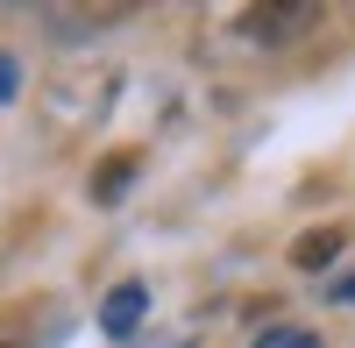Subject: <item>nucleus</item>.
Listing matches in <instances>:
<instances>
[{
    "instance_id": "1",
    "label": "nucleus",
    "mask_w": 355,
    "mask_h": 348,
    "mask_svg": "<svg viewBox=\"0 0 355 348\" xmlns=\"http://www.w3.org/2000/svg\"><path fill=\"white\" fill-rule=\"evenodd\" d=\"M313 21H320V8H249L234 28H242L249 43H263V50H277V43H291V36H306Z\"/></svg>"
},
{
    "instance_id": "2",
    "label": "nucleus",
    "mask_w": 355,
    "mask_h": 348,
    "mask_svg": "<svg viewBox=\"0 0 355 348\" xmlns=\"http://www.w3.org/2000/svg\"><path fill=\"white\" fill-rule=\"evenodd\" d=\"M142 313H150V284H114V292L100 299V334H114V341H128L135 327H142Z\"/></svg>"
},
{
    "instance_id": "3",
    "label": "nucleus",
    "mask_w": 355,
    "mask_h": 348,
    "mask_svg": "<svg viewBox=\"0 0 355 348\" xmlns=\"http://www.w3.org/2000/svg\"><path fill=\"white\" fill-rule=\"evenodd\" d=\"M128 8H43V28L57 43H78V36H100V28H121Z\"/></svg>"
},
{
    "instance_id": "4",
    "label": "nucleus",
    "mask_w": 355,
    "mask_h": 348,
    "mask_svg": "<svg viewBox=\"0 0 355 348\" xmlns=\"http://www.w3.org/2000/svg\"><path fill=\"white\" fill-rule=\"evenodd\" d=\"M341 249H348V227H313V235L291 242V270H327Z\"/></svg>"
},
{
    "instance_id": "5",
    "label": "nucleus",
    "mask_w": 355,
    "mask_h": 348,
    "mask_svg": "<svg viewBox=\"0 0 355 348\" xmlns=\"http://www.w3.org/2000/svg\"><path fill=\"white\" fill-rule=\"evenodd\" d=\"M128 185H135V157H107V164L93 171V199H100V207H114Z\"/></svg>"
},
{
    "instance_id": "6",
    "label": "nucleus",
    "mask_w": 355,
    "mask_h": 348,
    "mask_svg": "<svg viewBox=\"0 0 355 348\" xmlns=\"http://www.w3.org/2000/svg\"><path fill=\"white\" fill-rule=\"evenodd\" d=\"M256 348H320V334H306V327H263Z\"/></svg>"
},
{
    "instance_id": "7",
    "label": "nucleus",
    "mask_w": 355,
    "mask_h": 348,
    "mask_svg": "<svg viewBox=\"0 0 355 348\" xmlns=\"http://www.w3.org/2000/svg\"><path fill=\"white\" fill-rule=\"evenodd\" d=\"M21 93V64H15V50H0V107H15Z\"/></svg>"
}]
</instances>
